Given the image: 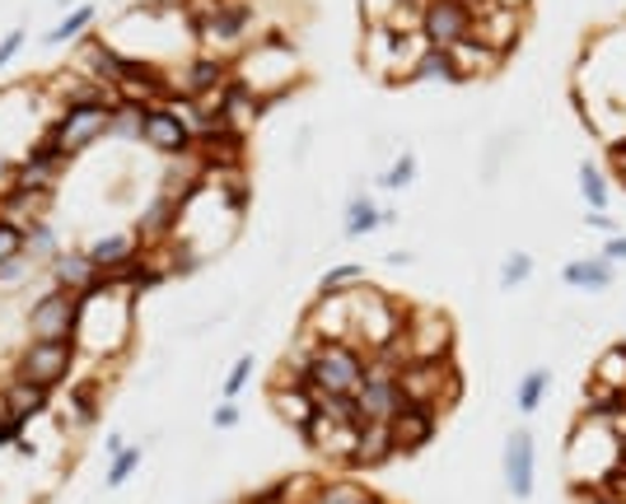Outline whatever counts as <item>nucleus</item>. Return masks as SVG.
Wrapping results in <instances>:
<instances>
[{"label":"nucleus","instance_id":"1","mask_svg":"<svg viewBox=\"0 0 626 504\" xmlns=\"http://www.w3.org/2000/svg\"><path fill=\"white\" fill-rule=\"evenodd\" d=\"M234 80H239L244 89H252L258 99L271 108V103H285L290 94H295L304 85V66H300V52L295 43H290L285 33H262L258 43H252L239 66L229 70Z\"/></svg>","mask_w":626,"mask_h":504},{"label":"nucleus","instance_id":"2","mask_svg":"<svg viewBox=\"0 0 626 504\" xmlns=\"http://www.w3.org/2000/svg\"><path fill=\"white\" fill-rule=\"evenodd\" d=\"M412 308L398 295H384V289L375 285H360L350 289V318H356V346H365V351H384L388 341L402 337V327L412 322Z\"/></svg>","mask_w":626,"mask_h":504},{"label":"nucleus","instance_id":"3","mask_svg":"<svg viewBox=\"0 0 626 504\" xmlns=\"http://www.w3.org/2000/svg\"><path fill=\"white\" fill-rule=\"evenodd\" d=\"M365 360L369 351L356 341H323L313 351L309 364V387L313 393H337V397H356L365 383Z\"/></svg>","mask_w":626,"mask_h":504},{"label":"nucleus","instance_id":"4","mask_svg":"<svg viewBox=\"0 0 626 504\" xmlns=\"http://www.w3.org/2000/svg\"><path fill=\"white\" fill-rule=\"evenodd\" d=\"M192 37H197L202 52L215 56V62L244 56L252 47V6L248 0H220V10H215Z\"/></svg>","mask_w":626,"mask_h":504},{"label":"nucleus","instance_id":"5","mask_svg":"<svg viewBox=\"0 0 626 504\" xmlns=\"http://www.w3.org/2000/svg\"><path fill=\"white\" fill-rule=\"evenodd\" d=\"M80 314H85L80 295L52 285L47 295L29 308V337L33 341H75L80 337Z\"/></svg>","mask_w":626,"mask_h":504},{"label":"nucleus","instance_id":"6","mask_svg":"<svg viewBox=\"0 0 626 504\" xmlns=\"http://www.w3.org/2000/svg\"><path fill=\"white\" fill-rule=\"evenodd\" d=\"M108 131H112V108H104V103H66L47 135L56 141V150H62L66 160H75V154L89 150L94 141H104Z\"/></svg>","mask_w":626,"mask_h":504},{"label":"nucleus","instance_id":"7","mask_svg":"<svg viewBox=\"0 0 626 504\" xmlns=\"http://www.w3.org/2000/svg\"><path fill=\"white\" fill-rule=\"evenodd\" d=\"M75 374V341H29L24 355L14 360V379H29L56 393Z\"/></svg>","mask_w":626,"mask_h":504},{"label":"nucleus","instance_id":"8","mask_svg":"<svg viewBox=\"0 0 626 504\" xmlns=\"http://www.w3.org/2000/svg\"><path fill=\"white\" fill-rule=\"evenodd\" d=\"M66 168V154L56 150L52 135H43L24 160L14 164V178H10V191H19V197H52L56 191V178H62Z\"/></svg>","mask_w":626,"mask_h":504},{"label":"nucleus","instance_id":"9","mask_svg":"<svg viewBox=\"0 0 626 504\" xmlns=\"http://www.w3.org/2000/svg\"><path fill=\"white\" fill-rule=\"evenodd\" d=\"M229 85V62H215V56H187V62L164 70V89L169 99H202V94Z\"/></svg>","mask_w":626,"mask_h":504},{"label":"nucleus","instance_id":"10","mask_svg":"<svg viewBox=\"0 0 626 504\" xmlns=\"http://www.w3.org/2000/svg\"><path fill=\"white\" fill-rule=\"evenodd\" d=\"M440 430V412L430 402H402L398 416L388 420V439H393V453H417L425 449Z\"/></svg>","mask_w":626,"mask_h":504},{"label":"nucleus","instance_id":"11","mask_svg":"<svg viewBox=\"0 0 626 504\" xmlns=\"http://www.w3.org/2000/svg\"><path fill=\"white\" fill-rule=\"evenodd\" d=\"M467 33H473V10H467L463 0H425L421 37L430 47H454Z\"/></svg>","mask_w":626,"mask_h":504},{"label":"nucleus","instance_id":"12","mask_svg":"<svg viewBox=\"0 0 626 504\" xmlns=\"http://www.w3.org/2000/svg\"><path fill=\"white\" fill-rule=\"evenodd\" d=\"M500 472H505V491L515 500L533 495V476H538V449H533V435L515 430L505 439V453H500Z\"/></svg>","mask_w":626,"mask_h":504},{"label":"nucleus","instance_id":"13","mask_svg":"<svg viewBox=\"0 0 626 504\" xmlns=\"http://www.w3.org/2000/svg\"><path fill=\"white\" fill-rule=\"evenodd\" d=\"M304 332L319 341H356V318H350V289L346 295H319L304 318Z\"/></svg>","mask_w":626,"mask_h":504},{"label":"nucleus","instance_id":"14","mask_svg":"<svg viewBox=\"0 0 626 504\" xmlns=\"http://www.w3.org/2000/svg\"><path fill=\"white\" fill-rule=\"evenodd\" d=\"M467 37H477V43H486L492 52L510 56L519 47V37H524V14L519 10H505L500 0H492V6L473 19V33H467Z\"/></svg>","mask_w":626,"mask_h":504},{"label":"nucleus","instance_id":"15","mask_svg":"<svg viewBox=\"0 0 626 504\" xmlns=\"http://www.w3.org/2000/svg\"><path fill=\"white\" fill-rule=\"evenodd\" d=\"M300 435H304L309 449H319L323 458H332V462H350V458H356V443H360V425L332 420V416H313Z\"/></svg>","mask_w":626,"mask_h":504},{"label":"nucleus","instance_id":"16","mask_svg":"<svg viewBox=\"0 0 626 504\" xmlns=\"http://www.w3.org/2000/svg\"><path fill=\"white\" fill-rule=\"evenodd\" d=\"M141 141L150 150H160L164 160H179V154H192V131L173 118L169 103H154L145 108V122H141Z\"/></svg>","mask_w":626,"mask_h":504},{"label":"nucleus","instance_id":"17","mask_svg":"<svg viewBox=\"0 0 626 504\" xmlns=\"http://www.w3.org/2000/svg\"><path fill=\"white\" fill-rule=\"evenodd\" d=\"M127 66H131V56L108 47L104 37H94V33L80 43V56L71 62V70H80V75H89V80H99V85H117L127 75Z\"/></svg>","mask_w":626,"mask_h":504},{"label":"nucleus","instance_id":"18","mask_svg":"<svg viewBox=\"0 0 626 504\" xmlns=\"http://www.w3.org/2000/svg\"><path fill=\"white\" fill-rule=\"evenodd\" d=\"M449 52V62H454V75H458V85L467 80H486V75H496L505 56L492 52L486 43H477V37H458L454 47H444Z\"/></svg>","mask_w":626,"mask_h":504},{"label":"nucleus","instance_id":"19","mask_svg":"<svg viewBox=\"0 0 626 504\" xmlns=\"http://www.w3.org/2000/svg\"><path fill=\"white\" fill-rule=\"evenodd\" d=\"M262 112H267V103L229 75V85H225V108H220V127H225V131H234V135H248L252 127L262 122Z\"/></svg>","mask_w":626,"mask_h":504},{"label":"nucleus","instance_id":"20","mask_svg":"<svg viewBox=\"0 0 626 504\" xmlns=\"http://www.w3.org/2000/svg\"><path fill=\"white\" fill-rule=\"evenodd\" d=\"M0 402H6V412H10L19 425H29L33 416L47 412L52 393H47V387H37V383H29V379H10L6 387H0Z\"/></svg>","mask_w":626,"mask_h":504},{"label":"nucleus","instance_id":"21","mask_svg":"<svg viewBox=\"0 0 626 504\" xmlns=\"http://www.w3.org/2000/svg\"><path fill=\"white\" fill-rule=\"evenodd\" d=\"M271 412H277L290 430H304V425L319 416L313 406V387H285V383H271Z\"/></svg>","mask_w":626,"mask_h":504},{"label":"nucleus","instance_id":"22","mask_svg":"<svg viewBox=\"0 0 626 504\" xmlns=\"http://www.w3.org/2000/svg\"><path fill=\"white\" fill-rule=\"evenodd\" d=\"M85 258L94 271H122L127 262L141 258V239L136 234H112V239H99V243H89L85 248Z\"/></svg>","mask_w":626,"mask_h":504},{"label":"nucleus","instance_id":"23","mask_svg":"<svg viewBox=\"0 0 626 504\" xmlns=\"http://www.w3.org/2000/svg\"><path fill=\"white\" fill-rule=\"evenodd\" d=\"M388 458H398V453H393V439H388V420H365L350 468H384Z\"/></svg>","mask_w":626,"mask_h":504},{"label":"nucleus","instance_id":"24","mask_svg":"<svg viewBox=\"0 0 626 504\" xmlns=\"http://www.w3.org/2000/svg\"><path fill=\"white\" fill-rule=\"evenodd\" d=\"M561 281L575 285V289H608V285H613V262H603V258L565 262V266H561Z\"/></svg>","mask_w":626,"mask_h":504},{"label":"nucleus","instance_id":"25","mask_svg":"<svg viewBox=\"0 0 626 504\" xmlns=\"http://www.w3.org/2000/svg\"><path fill=\"white\" fill-rule=\"evenodd\" d=\"M379 224H393V210H379L369 197L350 201V210H346V234L350 239H360V234H369V229H379Z\"/></svg>","mask_w":626,"mask_h":504},{"label":"nucleus","instance_id":"26","mask_svg":"<svg viewBox=\"0 0 626 504\" xmlns=\"http://www.w3.org/2000/svg\"><path fill=\"white\" fill-rule=\"evenodd\" d=\"M412 80H444V85H458V75H454V62H449V52L444 47H425L417 56V66H412Z\"/></svg>","mask_w":626,"mask_h":504},{"label":"nucleus","instance_id":"27","mask_svg":"<svg viewBox=\"0 0 626 504\" xmlns=\"http://www.w3.org/2000/svg\"><path fill=\"white\" fill-rule=\"evenodd\" d=\"M52 276H56V285H62V289H85L94 281V266H89L85 252H62Z\"/></svg>","mask_w":626,"mask_h":504},{"label":"nucleus","instance_id":"28","mask_svg":"<svg viewBox=\"0 0 626 504\" xmlns=\"http://www.w3.org/2000/svg\"><path fill=\"white\" fill-rule=\"evenodd\" d=\"M547 383H552V370H542V364L519 379V416H533L538 412L542 397H547Z\"/></svg>","mask_w":626,"mask_h":504},{"label":"nucleus","instance_id":"29","mask_svg":"<svg viewBox=\"0 0 626 504\" xmlns=\"http://www.w3.org/2000/svg\"><path fill=\"white\" fill-rule=\"evenodd\" d=\"M594 383L626 393V346H613V351H603V355H598V364H594Z\"/></svg>","mask_w":626,"mask_h":504},{"label":"nucleus","instance_id":"30","mask_svg":"<svg viewBox=\"0 0 626 504\" xmlns=\"http://www.w3.org/2000/svg\"><path fill=\"white\" fill-rule=\"evenodd\" d=\"M24 243H29L24 229L0 216V276H6V271H14V262L24 258Z\"/></svg>","mask_w":626,"mask_h":504},{"label":"nucleus","instance_id":"31","mask_svg":"<svg viewBox=\"0 0 626 504\" xmlns=\"http://www.w3.org/2000/svg\"><path fill=\"white\" fill-rule=\"evenodd\" d=\"M89 24H94V6H75L62 24L47 29V43H75V37H80Z\"/></svg>","mask_w":626,"mask_h":504},{"label":"nucleus","instance_id":"32","mask_svg":"<svg viewBox=\"0 0 626 504\" xmlns=\"http://www.w3.org/2000/svg\"><path fill=\"white\" fill-rule=\"evenodd\" d=\"M319 495H323V481L319 476H304V472L281 476V500L285 504H313Z\"/></svg>","mask_w":626,"mask_h":504},{"label":"nucleus","instance_id":"33","mask_svg":"<svg viewBox=\"0 0 626 504\" xmlns=\"http://www.w3.org/2000/svg\"><path fill=\"white\" fill-rule=\"evenodd\" d=\"M346 285H365V266L360 262H342V266H332L323 285H319V295H346Z\"/></svg>","mask_w":626,"mask_h":504},{"label":"nucleus","instance_id":"34","mask_svg":"<svg viewBox=\"0 0 626 504\" xmlns=\"http://www.w3.org/2000/svg\"><path fill=\"white\" fill-rule=\"evenodd\" d=\"M580 191H584V201H590V210L608 206V178H603L598 164H584L580 168Z\"/></svg>","mask_w":626,"mask_h":504},{"label":"nucleus","instance_id":"35","mask_svg":"<svg viewBox=\"0 0 626 504\" xmlns=\"http://www.w3.org/2000/svg\"><path fill=\"white\" fill-rule=\"evenodd\" d=\"M99 397H104V383H85V387H75V397H71V420L89 425L94 416H99Z\"/></svg>","mask_w":626,"mask_h":504},{"label":"nucleus","instance_id":"36","mask_svg":"<svg viewBox=\"0 0 626 504\" xmlns=\"http://www.w3.org/2000/svg\"><path fill=\"white\" fill-rule=\"evenodd\" d=\"M136 468H141V449H122V453L112 458V468H108V476H104V486H108V491L127 486V476H131Z\"/></svg>","mask_w":626,"mask_h":504},{"label":"nucleus","instance_id":"37","mask_svg":"<svg viewBox=\"0 0 626 504\" xmlns=\"http://www.w3.org/2000/svg\"><path fill=\"white\" fill-rule=\"evenodd\" d=\"M528 271H533V258L528 252H510V262L500 266V289H515L528 281Z\"/></svg>","mask_w":626,"mask_h":504},{"label":"nucleus","instance_id":"38","mask_svg":"<svg viewBox=\"0 0 626 504\" xmlns=\"http://www.w3.org/2000/svg\"><path fill=\"white\" fill-rule=\"evenodd\" d=\"M402 0H360V19H365V29H379L388 24V19L398 14Z\"/></svg>","mask_w":626,"mask_h":504},{"label":"nucleus","instance_id":"39","mask_svg":"<svg viewBox=\"0 0 626 504\" xmlns=\"http://www.w3.org/2000/svg\"><path fill=\"white\" fill-rule=\"evenodd\" d=\"M412 178H417V154H398L393 168H388L379 183H384V187H407Z\"/></svg>","mask_w":626,"mask_h":504},{"label":"nucleus","instance_id":"40","mask_svg":"<svg viewBox=\"0 0 626 504\" xmlns=\"http://www.w3.org/2000/svg\"><path fill=\"white\" fill-rule=\"evenodd\" d=\"M248 379H252V355H239V360H234V370L225 374V402L239 397Z\"/></svg>","mask_w":626,"mask_h":504},{"label":"nucleus","instance_id":"41","mask_svg":"<svg viewBox=\"0 0 626 504\" xmlns=\"http://www.w3.org/2000/svg\"><path fill=\"white\" fill-rule=\"evenodd\" d=\"M19 47H24V29H10L6 37H0V70L14 62V52H19Z\"/></svg>","mask_w":626,"mask_h":504},{"label":"nucleus","instance_id":"42","mask_svg":"<svg viewBox=\"0 0 626 504\" xmlns=\"http://www.w3.org/2000/svg\"><path fill=\"white\" fill-rule=\"evenodd\" d=\"M19 435H24V425H19V420L6 412V402H0V449H6V443H14Z\"/></svg>","mask_w":626,"mask_h":504},{"label":"nucleus","instance_id":"43","mask_svg":"<svg viewBox=\"0 0 626 504\" xmlns=\"http://www.w3.org/2000/svg\"><path fill=\"white\" fill-rule=\"evenodd\" d=\"M211 425H215V430H234V425H239V406H234V402H225V406H215V416H211Z\"/></svg>","mask_w":626,"mask_h":504},{"label":"nucleus","instance_id":"44","mask_svg":"<svg viewBox=\"0 0 626 504\" xmlns=\"http://www.w3.org/2000/svg\"><path fill=\"white\" fill-rule=\"evenodd\" d=\"M603 262H626V234L608 239V248H603Z\"/></svg>","mask_w":626,"mask_h":504},{"label":"nucleus","instance_id":"45","mask_svg":"<svg viewBox=\"0 0 626 504\" xmlns=\"http://www.w3.org/2000/svg\"><path fill=\"white\" fill-rule=\"evenodd\" d=\"M584 224H594V229H608V234H617V224L603 216V210H594V216H584Z\"/></svg>","mask_w":626,"mask_h":504},{"label":"nucleus","instance_id":"46","mask_svg":"<svg viewBox=\"0 0 626 504\" xmlns=\"http://www.w3.org/2000/svg\"><path fill=\"white\" fill-rule=\"evenodd\" d=\"M365 504H388V500H384V495H375V491H369V500H365Z\"/></svg>","mask_w":626,"mask_h":504},{"label":"nucleus","instance_id":"47","mask_svg":"<svg viewBox=\"0 0 626 504\" xmlns=\"http://www.w3.org/2000/svg\"><path fill=\"white\" fill-rule=\"evenodd\" d=\"M622 462H626V435H622Z\"/></svg>","mask_w":626,"mask_h":504},{"label":"nucleus","instance_id":"48","mask_svg":"<svg viewBox=\"0 0 626 504\" xmlns=\"http://www.w3.org/2000/svg\"><path fill=\"white\" fill-rule=\"evenodd\" d=\"M622 183H626V173H622Z\"/></svg>","mask_w":626,"mask_h":504},{"label":"nucleus","instance_id":"49","mask_svg":"<svg viewBox=\"0 0 626 504\" xmlns=\"http://www.w3.org/2000/svg\"><path fill=\"white\" fill-rule=\"evenodd\" d=\"M0 387H6V383H0Z\"/></svg>","mask_w":626,"mask_h":504}]
</instances>
